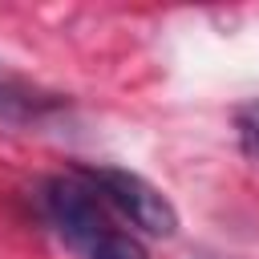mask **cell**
Instances as JSON below:
<instances>
[{
	"mask_svg": "<svg viewBox=\"0 0 259 259\" xmlns=\"http://www.w3.org/2000/svg\"><path fill=\"white\" fill-rule=\"evenodd\" d=\"M239 134H243V142L259 154V101H251V105L239 109Z\"/></svg>",
	"mask_w": 259,
	"mask_h": 259,
	"instance_id": "4",
	"label": "cell"
},
{
	"mask_svg": "<svg viewBox=\"0 0 259 259\" xmlns=\"http://www.w3.org/2000/svg\"><path fill=\"white\" fill-rule=\"evenodd\" d=\"M77 174L117 210L125 214L134 227H142L146 235H158V239H170L178 231V210L174 202L154 186L146 182L142 174L134 170H121V166H77Z\"/></svg>",
	"mask_w": 259,
	"mask_h": 259,
	"instance_id": "2",
	"label": "cell"
},
{
	"mask_svg": "<svg viewBox=\"0 0 259 259\" xmlns=\"http://www.w3.org/2000/svg\"><path fill=\"white\" fill-rule=\"evenodd\" d=\"M49 109H61V97L36 93L28 85H16V81L0 77V117H40Z\"/></svg>",
	"mask_w": 259,
	"mask_h": 259,
	"instance_id": "3",
	"label": "cell"
},
{
	"mask_svg": "<svg viewBox=\"0 0 259 259\" xmlns=\"http://www.w3.org/2000/svg\"><path fill=\"white\" fill-rule=\"evenodd\" d=\"M45 214L57 227V235L81 255V259H150V251L113 223V206L77 174H53L40 190Z\"/></svg>",
	"mask_w": 259,
	"mask_h": 259,
	"instance_id": "1",
	"label": "cell"
}]
</instances>
